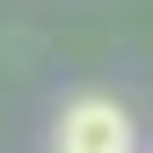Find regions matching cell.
<instances>
[{
  "label": "cell",
  "instance_id": "6da1fadb",
  "mask_svg": "<svg viewBox=\"0 0 153 153\" xmlns=\"http://www.w3.org/2000/svg\"><path fill=\"white\" fill-rule=\"evenodd\" d=\"M51 153H131V117L109 95H80V102H66Z\"/></svg>",
  "mask_w": 153,
  "mask_h": 153
}]
</instances>
